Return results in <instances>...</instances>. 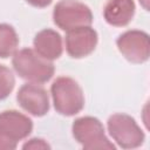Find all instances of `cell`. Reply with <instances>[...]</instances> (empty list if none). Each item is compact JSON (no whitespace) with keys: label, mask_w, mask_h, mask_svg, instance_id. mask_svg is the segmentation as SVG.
Masks as SVG:
<instances>
[{"label":"cell","mask_w":150,"mask_h":150,"mask_svg":"<svg viewBox=\"0 0 150 150\" xmlns=\"http://www.w3.org/2000/svg\"><path fill=\"white\" fill-rule=\"evenodd\" d=\"M12 64L16 74L32 83H45L54 75V64L32 48H23L13 55Z\"/></svg>","instance_id":"cell-1"},{"label":"cell","mask_w":150,"mask_h":150,"mask_svg":"<svg viewBox=\"0 0 150 150\" xmlns=\"http://www.w3.org/2000/svg\"><path fill=\"white\" fill-rule=\"evenodd\" d=\"M50 93L55 110L63 116H74L84 107L82 88L71 77H57L50 87Z\"/></svg>","instance_id":"cell-2"},{"label":"cell","mask_w":150,"mask_h":150,"mask_svg":"<svg viewBox=\"0 0 150 150\" xmlns=\"http://www.w3.org/2000/svg\"><path fill=\"white\" fill-rule=\"evenodd\" d=\"M75 141L86 150H114L115 145L108 139L101 121L93 116L76 118L71 125Z\"/></svg>","instance_id":"cell-3"},{"label":"cell","mask_w":150,"mask_h":150,"mask_svg":"<svg viewBox=\"0 0 150 150\" xmlns=\"http://www.w3.org/2000/svg\"><path fill=\"white\" fill-rule=\"evenodd\" d=\"M33 130L32 120L16 111L0 112V150H14L19 141L29 136Z\"/></svg>","instance_id":"cell-4"},{"label":"cell","mask_w":150,"mask_h":150,"mask_svg":"<svg viewBox=\"0 0 150 150\" xmlns=\"http://www.w3.org/2000/svg\"><path fill=\"white\" fill-rule=\"evenodd\" d=\"M108 131L118 146L123 149L138 148L144 142V132L135 118L127 114H114L107 122Z\"/></svg>","instance_id":"cell-5"},{"label":"cell","mask_w":150,"mask_h":150,"mask_svg":"<svg viewBox=\"0 0 150 150\" xmlns=\"http://www.w3.org/2000/svg\"><path fill=\"white\" fill-rule=\"evenodd\" d=\"M53 20L59 28L67 32L73 28L90 26L93 13L83 2L77 0H61L54 7Z\"/></svg>","instance_id":"cell-6"},{"label":"cell","mask_w":150,"mask_h":150,"mask_svg":"<svg viewBox=\"0 0 150 150\" xmlns=\"http://www.w3.org/2000/svg\"><path fill=\"white\" fill-rule=\"evenodd\" d=\"M120 53L132 63H143L150 55L149 35L143 30H127L116 40Z\"/></svg>","instance_id":"cell-7"},{"label":"cell","mask_w":150,"mask_h":150,"mask_svg":"<svg viewBox=\"0 0 150 150\" xmlns=\"http://www.w3.org/2000/svg\"><path fill=\"white\" fill-rule=\"evenodd\" d=\"M97 41V33L90 26L73 28L67 30L66 34V50L69 56L81 59L94 52Z\"/></svg>","instance_id":"cell-8"},{"label":"cell","mask_w":150,"mask_h":150,"mask_svg":"<svg viewBox=\"0 0 150 150\" xmlns=\"http://www.w3.org/2000/svg\"><path fill=\"white\" fill-rule=\"evenodd\" d=\"M16 101L23 110L36 117L45 116L49 110L48 94L38 83L23 84L16 94Z\"/></svg>","instance_id":"cell-9"},{"label":"cell","mask_w":150,"mask_h":150,"mask_svg":"<svg viewBox=\"0 0 150 150\" xmlns=\"http://www.w3.org/2000/svg\"><path fill=\"white\" fill-rule=\"evenodd\" d=\"M34 50L48 61L56 60L62 54V39L61 35L50 28L40 30L33 41Z\"/></svg>","instance_id":"cell-10"},{"label":"cell","mask_w":150,"mask_h":150,"mask_svg":"<svg viewBox=\"0 0 150 150\" xmlns=\"http://www.w3.org/2000/svg\"><path fill=\"white\" fill-rule=\"evenodd\" d=\"M135 14L134 0H109L103 9L104 20L115 27L127 26Z\"/></svg>","instance_id":"cell-11"},{"label":"cell","mask_w":150,"mask_h":150,"mask_svg":"<svg viewBox=\"0 0 150 150\" xmlns=\"http://www.w3.org/2000/svg\"><path fill=\"white\" fill-rule=\"evenodd\" d=\"M19 38L15 29L7 23H0V57L6 59L16 52Z\"/></svg>","instance_id":"cell-12"},{"label":"cell","mask_w":150,"mask_h":150,"mask_svg":"<svg viewBox=\"0 0 150 150\" xmlns=\"http://www.w3.org/2000/svg\"><path fill=\"white\" fill-rule=\"evenodd\" d=\"M15 86V79L9 68L0 64V101L8 97Z\"/></svg>","instance_id":"cell-13"},{"label":"cell","mask_w":150,"mask_h":150,"mask_svg":"<svg viewBox=\"0 0 150 150\" xmlns=\"http://www.w3.org/2000/svg\"><path fill=\"white\" fill-rule=\"evenodd\" d=\"M22 149L41 150V149H50V145L42 138H32L22 145Z\"/></svg>","instance_id":"cell-14"},{"label":"cell","mask_w":150,"mask_h":150,"mask_svg":"<svg viewBox=\"0 0 150 150\" xmlns=\"http://www.w3.org/2000/svg\"><path fill=\"white\" fill-rule=\"evenodd\" d=\"M28 4H30L34 7H47L48 5L52 4L53 0H26Z\"/></svg>","instance_id":"cell-15"},{"label":"cell","mask_w":150,"mask_h":150,"mask_svg":"<svg viewBox=\"0 0 150 150\" xmlns=\"http://www.w3.org/2000/svg\"><path fill=\"white\" fill-rule=\"evenodd\" d=\"M139 4L143 6L144 9L149 11V0H139Z\"/></svg>","instance_id":"cell-16"}]
</instances>
